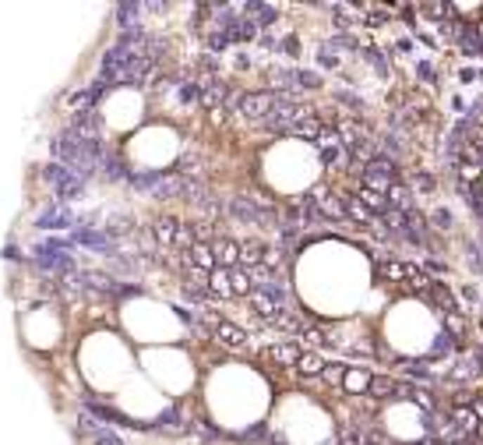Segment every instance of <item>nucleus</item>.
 Here are the masks:
<instances>
[{"instance_id":"nucleus-1","label":"nucleus","mask_w":483,"mask_h":445,"mask_svg":"<svg viewBox=\"0 0 483 445\" xmlns=\"http://www.w3.org/2000/svg\"><path fill=\"white\" fill-rule=\"evenodd\" d=\"M53 156H57V163H64L67 170L82 173L85 180H89V177H99V173H103V159H106L99 145L82 142L71 127H67L64 134L53 138Z\"/></svg>"},{"instance_id":"nucleus-2","label":"nucleus","mask_w":483,"mask_h":445,"mask_svg":"<svg viewBox=\"0 0 483 445\" xmlns=\"http://www.w3.org/2000/svg\"><path fill=\"white\" fill-rule=\"evenodd\" d=\"M226 215L236 219V222H255V227H276V222H279V212L262 208V205H258L255 198H247V194H233V198L226 201Z\"/></svg>"},{"instance_id":"nucleus-3","label":"nucleus","mask_w":483,"mask_h":445,"mask_svg":"<svg viewBox=\"0 0 483 445\" xmlns=\"http://www.w3.org/2000/svg\"><path fill=\"white\" fill-rule=\"evenodd\" d=\"M43 177L50 180V187H53V194H57L60 201H75V198L85 194V177L75 173V170H67L64 163H46V166H43Z\"/></svg>"},{"instance_id":"nucleus-4","label":"nucleus","mask_w":483,"mask_h":445,"mask_svg":"<svg viewBox=\"0 0 483 445\" xmlns=\"http://www.w3.org/2000/svg\"><path fill=\"white\" fill-rule=\"evenodd\" d=\"M233 99H236V110L255 124H262L276 110V92H236Z\"/></svg>"},{"instance_id":"nucleus-5","label":"nucleus","mask_w":483,"mask_h":445,"mask_svg":"<svg viewBox=\"0 0 483 445\" xmlns=\"http://www.w3.org/2000/svg\"><path fill=\"white\" fill-rule=\"evenodd\" d=\"M71 241H75V244H82V248H89V251H96V255L117 258V244H113V237H110L106 230H96V227H78Z\"/></svg>"},{"instance_id":"nucleus-6","label":"nucleus","mask_w":483,"mask_h":445,"mask_svg":"<svg viewBox=\"0 0 483 445\" xmlns=\"http://www.w3.org/2000/svg\"><path fill=\"white\" fill-rule=\"evenodd\" d=\"M36 227H39V230H78L82 219H78L75 212H67V208H50V212H43V215L36 219Z\"/></svg>"},{"instance_id":"nucleus-7","label":"nucleus","mask_w":483,"mask_h":445,"mask_svg":"<svg viewBox=\"0 0 483 445\" xmlns=\"http://www.w3.org/2000/svg\"><path fill=\"white\" fill-rule=\"evenodd\" d=\"M240 11H247L244 18H251L262 32H269V29L279 22V8H272V4H258V0H251V4H240Z\"/></svg>"},{"instance_id":"nucleus-8","label":"nucleus","mask_w":483,"mask_h":445,"mask_svg":"<svg viewBox=\"0 0 483 445\" xmlns=\"http://www.w3.org/2000/svg\"><path fill=\"white\" fill-rule=\"evenodd\" d=\"M208 248H212V255H215V265H219V269H236V265H240V244L215 237V241H208Z\"/></svg>"},{"instance_id":"nucleus-9","label":"nucleus","mask_w":483,"mask_h":445,"mask_svg":"<svg viewBox=\"0 0 483 445\" xmlns=\"http://www.w3.org/2000/svg\"><path fill=\"white\" fill-rule=\"evenodd\" d=\"M180 230H183V222H180L176 215H159V219L152 222V237H155V244H176Z\"/></svg>"},{"instance_id":"nucleus-10","label":"nucleus","mask_w":483,"mask_h":445,"mask_svg":"<svg viewBox=\"0 0 483 445\" xmlns=\"http://www.w3.org/2000/svg\"><path fill=\"white\" fill-rule=\"evenodd\" d=\"M82 424H85V431H89V438H92V445H127L117 431H110V427H103L99 420H92L89 413L82 417Z\"/></svg>"},{"instance_id":"nucleus-11","label":"nucleus","mask_w":483,"mask_h":445,"mask_svg":"<svg viewBox=\"0 0 483 445\" xmlns=\"http://www.w3.org/2000/svg\"><path fill=\"white\" fill-rule=\"evenodd\" d=\"M208 294H212V297H219V301H229V297H233L229 269H212V272H208Z\"/></svg>"},{"instance_id":"nucleus-12","label":"nucleus","mask_w":483,"mask_h":445,"mask_svg":"<svg viewBox=\"0 0 483 445\" xmlns=\"http://www.w3.org/2000/svg\"><path fill=\"white\" fill-rule=\"evenodd\" d=\"M215 336H219L226 346H233V350L247 343V329H244V325H233V322H219V325H215Z\"/></svg>"},{"instance_id":"nucleus-13","label":"nucleus","mask_w":483,"mask_h":445,"mask_svg":"<svg viewBox=\"0 0 483 445\" xmlns=\"http://www.w3.org/2000/svg\"><path fill=\"white\" fill-rule=\"evenodd\" d=\"M251 308H255V315H262L265 322H276L279 315L290 311V308H283V304H276L272 297H262V294H251Z\"/></svg>"},{"instance_id":"nucleus-14","label":"nucleus","mask_w":483,"mask_h":445,"mask_svg":"<svg viewBox=\"0 0 483 445\" xmlns=\"http://www.w3.org/2000/svg\"><path fill=\"white\" fill-rule=\"evenodd\" d=\"M342 201H346V219H353V222H363V227H371L374 222V215H371V208L356 198V194H342Z\"/></svg>"},{"instance_id":"nucleus-15","label":"nucleus","mask_w":483,"mask_h":445,"mask_svg":"<svg viewBox=\"0 0 483 445\" xmlns=\"http://www.w3.org/2000/svg\"><path fill=\"white\" fill-rule=\"evenodd\" d=\"M229 283H233V297H247V294H255L251 272H247L244 265H236V269H229Z\"/></svg>"},{"instance_id":"nucleus-16","label":"nucleus","mask_w":483,"mask_h":445,"mask_svg":"<svg viewBox=\"0 0 483 445\" xmlns=\"http://www.w3.org/2000/svg\"><path fill=\"white\" fill-rule=\"evenodd\" d=\"M138 11H145V4H117V25H120L124 32L141 29V25H138Z\"/></svg>"},{"instance_id":"nucleus-17","label":"nucleus","mask_w":483,"mask_h":445,"mask_svg":"<svg viewBox=\"0 0 483 445\" xmlns=\"http://www.w3.org/2000/svg\"><path fill=\"white\" fill-rule=\"evenodd\" d=\"M191 262H194V269H201L205 276H208L212 269H219V265H215V255H212L208 244H191Z\"/></svg>"},{"instance_id":"nucleus-18","label":"nucleus","mask_w":483,"mask_h":445,"mask_svg":"<svg viewBox=\"0 0 483 445\" xmlns=\"http://www.w3.org/2000/svg\"><path fill=\"white\" fill-rule=\"evenodd\" d=\"M85 413H89V417H96V420H106V424H131V417H124L120 410L99 406V403H85Z\"/></svg>"},{"instance_id":"nucleus-19","label":"nucleus","mask_w":483,"mask_h":445,"mask_svg":"<svg viewBox=\"0 0 483 445\" xmlns=\"http://www.w3.org/2000/svg\"><path fill=\"white\" fill-rule=\"evenodd\" d=\"M297 371H300V375H318V378H321V371H325V357H321L318 350H307V353H300Z\"/></svg>"},{"instance_id":"nucleus-20","label":"nucleus","mask_w":483,"mask_h":445,"mask_svg":"<svg viewBox=\"0 0 483 445\" xmlns=\"http://www.w3.org/2000/svg\"><path fill=\"white\" fill-rule=\"evenodd\" d=\"M300 353H304V350H300V343H293V339H290V343L272 346V357H276L279 364H297V361H300Z\"/></svg>"},{"instance_id":"nucleus-21","label":"nucleus","mask_w":483,"mask_h":445,"mask_svg":"<svg viewBox=\"0 0 483 445\" xmlns=\"http://www.w3.org/2000/svg\"><path fill=\"white\" fill-rule=\"evenodd\" d=\"M371 396H395V392H402V382H392V378H371V389H367Z\"/></svg>"},{"instance_id":"nucleus-22","label":"nucleus","mask_w":483,"mask_h":445,"mask_svg":"<svg viewBox=\"0 0 483 445\" xmlns=\"http://www.w3.org/2000/svg\"><path fill=\"white\" fill-rule=\"evenodd\" d=\"M176 99L187 103V106H191V103H201V82H180V85H176Z\"/></svg>"},{"instance_id":"nucleus-23","label":"nucleus","mask_w":483,"mask_h":445,"mask_svg":"<svg viewBox=\"0 0 483 445\" xmlns=\"http://www.w3.org/2000/svg\"><path fill=\"white\" fill-rule=\"evenodd\" d=\"M159 180H162V173H131V184H134L138 191H148V194H155Z\"/></svg>"},{"instance_id":"nucleus-24","label":"nucleus","mask_w":483,"mask_h":445,"mask_svg":"<svg viewBox=\"0 0 483 445\" xmlns=\"http://www.w3.org/2000/svg\"><path fill=\"white\" fill-rule=\"evenodd\" d=\"M155 427H183V413L180 410H162L155 417Z\"/></svg>"},{"instance_id":"nucleus-25","label":"nucleus","mask_w":483,"mask_h":445,"mask_svg":"<svg viewBox=\"0 0 483 445\" xmlns=\"http://www.w3.org/2000/svg\"><path fill=\"white\" fill-rule=\"evenodd\" d=\"M346 378V368L342 364H325V371H321V382H328V385H339Z\"/></svg>"},{"instance_id":"nucleus-26","label":"nucleus","mask_w":483,"mask_h":445,"mask_svg":"<svg viewBox=\"0 0 483 445\" xmlns=\"http://www.w3.org/2000/svg\"><path fill=\"white\" fill-rule=\"evenodd\" d=\"M349 378V389H371V375L367 371H346Z\"/></svg>"},{"instance_id":"nucleus-27","label":"nucleus","mask_w":483,"mask_h":445,"mask_svg":"<svg viewBox=\"0 0 483 445\" xmlns=\"http://www.w3.org/2000/svg\"><path fill=\"white\" fill-rule=\"evenodd\" d=\"M297 75H300V89H318V85H321V75H314V71L297 68Z\"/></svg>"},{"instance_id":"nucleus-28","label":"nucleus","mask_w":483,"mask_h":445,"mask_svg":"<svg viewBox=\"0 0 483 445\" xmlns=\"http://www.w3.org/2000/svg\"><path fill=\"white\" fill-rule=\"evenodd\" d=\"M279 50H283L286 57H300V39H297V36H286V39L279 43Z\"/></svg>"},{"instance_id":"nucleus-29","label":"nucleus","mask_w":483,"mask_h":445,"mask_svg":"<svg viewBox=\"0 0 483 445\" xmlns=\"http://www.w3.org/2000/svg\"><path fill=\"white\" fill-rule=\"evenodd\" d=\"M304 339H307V343H314V346H325V343H328L321 329H304Z\"/></svg>"},{"instance_id":"nucleus-30","label":"nucleus","mask_w":483,"mask_h":445,"mask_svg":"<svg viewBox=\"0 0 483 445\" xmlns=\"http://www.w3.org/2000/svg\"><path fill=\"white\" fill-rule=\"evenodd\" d=\"M430 219H434V222H437V227H441V230H448V227H451V215H448V212H444V208H437V212H434V215H430Z\"/></svg>"},{"instance_id":"nucleus-31","label":"nucleus","mask_w":483,"mask_h":445,"mask_svg":"<svg viewBox=\"0 0 483 445\" xmlns=\"http://www.w3.org/2000/svg\"><path fill=\"white\" fill-rule=\"evenodd\" d=\"M448 332H451V336H462V318H458V315H448Z\"/></svg>"}]
</instances>
